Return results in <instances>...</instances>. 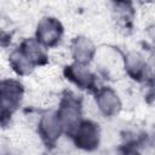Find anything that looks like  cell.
Listing matches in <instances>:
<instances>
[{
    "label": "cell",
    "mask_w": 155,
    "mask_h": 155,
    "mask_svg": "<svg viewBox=\"0 0 155 155\" xmlns=\"http://www.w3.org/2000/svg\"><path fill=\"white\" fill-rule=\"evenodd\" d=\"M22 97V86L16 81L0 82V107L2 110L11 111L19 103Z\"/></svg>",
    "instance_id": "6da1fadb"
},
{
    "label": "cell",
    "mask_w": 155,
    "mask_h": 155,
    "mask_svg": "<svg viewBox=\"0 0 155 155\" xmlns=\"http://www.w3.org/2000/svg\"><path fill=\"white\" fill-rule=\"evenodd\" d=\"M62 34V25L54 18H44L38 25V40L44 45L56 44Z\"/></svg>",
    "instance_id": "7a4b0ae2"
},
{
    "label": "cell",
    "mask_w": 155,
    "mask_h": 155,
    "mask_svg": "<svg viewBox=\"0 0 155 155\" xmlns=\"http://www.w3.org/2000/svg\"><path fill=\"white\" fill-rule=\"evenodd\" d=\"M98 127L92 122H84L76 128V144L84 149H93L98 145Z\"/></svg>",
    "instance_id": "3957f363"
},
{
    "label": "cell",
    "mask_w": 155,
    "mask_h": 155,
    "mask_svg": "<svg viewBox=\"0 0 155 155\" xmlns=\"http://www.w3.org/2000/svg\"><path fill=\"white\" fill-rule=\"evenodd\" d=\"M79 116H80L79 107L73 101H65L62 104L61 110L58 113V120L61 122L62 128H65L69 131L74 130L78 126Z\"/></svg>",
    "instance_id": "277c9868"
},
{
    "label": "cell",
    "mask_w": 155,
    "mask_h": 155,
    "mask_svg": "<svg viewBox=\"0 0 155 155\" xmlns=\"http://www.w3.org/2000/svg\"><path fill=\"white\" fill-rule=\"evenodd\" d=\"M98 107L105 115H113L120 109V101L117 96L109 88L103 90L98 94Z\"/></svg>",
    "instance_id": "5b68a950"
},
{
    "label": "cell",
    "mask_w": 155,
    "mask_h": 155,
    "mask_svg": "<svg viewBox=\"0 0 155 155\" xmlns=\"http://www.w3.org/2000/svg\"><path fill=\"white\" fill-rule=\"evenodd\" d=\"M73 53L79 63H85V62L90 61L93 54V45L88 39L79 38L74 42Z\"/></svg>",
    "instance_id": "8992f818"
},
{
    "label": "cell",
    "mask_w": 155,
    "mask_h": 155,
    "mask_svg": "<svg viewBox=\"0 0 155 155\" xmlns=\"http://www.w3.org/2000/svg\"><path fill=\"white\" fill-rule=\"evenodd\" d=\"M67 75L69 79H71L76 85L81 87H88L92 82L91 73L82 64H75L69 67V69L67 70Z\"/></svg>",
    "instance_id": "52a82bcc"
},
{
    "label": "cell",
    "mask_w": 155,
    "mask_h": 155,
    "mask_svg": "<svg viewBox=\"0 0 155 155\" xmlns=\"http://www.w3.org/2000/svg\"><path fill=\"white\" fill-rule=\"evenodd\" d=\"M61 128L62 126L58 120V116L53 114H48L44 116L41 121V131L46 138H48L50 140L56 139L61 133Z\"/></svg>",
    "instance_id": "ba28073f"
},
{
    "label": "cell",
    "mask_w": 155,
    "mask_h": 155,
    "mask_svg": "<svg viewBox=\"0 0 155 155\" xmlns=\"http://www.w3.org/2000/svg\"><path fill=\"white\" fill-rule=\"evenodd\" d=\"M12 67L21 74H28L33 69V62L23 52H13L11 56Z\"/></svg>",
    "instance_id": "9c48e42d"
},
{
    "label": "cell",
    "mask_w": 155,
    "mask_h": 155,
    "mask_svg": "<svg viewBox=\"0 0 155 155\" xmlns=\"http://www.w3.org/2000/svg\"><path fill=\"white\" fill-rule=\"evenodd\" d=\"M33 63L34 62H41L45 58V53L41 48V46L34 41V40H29L24 44V52H23Z\"/></svg>",
    "instance_id": "30bf717a"
},
{
    "label": "cell",
    "mask_w": 155,
    "mask_h": 155,
    "mask_svg": "<svg viewBox=\"0 0 155 155\" xmlns=\"http://www.w3.org/2000/svg\"><path fill=\"white\" fill-rule=\"evenodd\" d=\"M126 67L128 69V71L132 74V75H138L142 70H143V67H144V63H143V59L139 54L137 53H131L127 59H126Z\"/></svg>",
    "instance_id": "8fae6325"
}]
</instances>
